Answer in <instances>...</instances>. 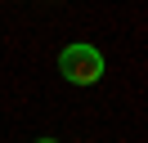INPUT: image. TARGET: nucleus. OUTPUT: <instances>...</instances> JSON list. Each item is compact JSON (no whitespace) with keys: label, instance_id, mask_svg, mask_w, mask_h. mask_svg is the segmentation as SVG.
<instances>
[{"label":"nucleus","instance_id":"2","mask_svg":"<svg viewBox=\"0 0 148 143\" xmlns=\"http://www.w3.org/2000/svg\"><path fill=\"white\" fill-rule=\"evenodd\" d=\"M40 143H54V139H40Z\"/></svg>","mask_w":148,"mask_h":143},{"label":"nucleus","instance_id":"1","mask_svg":"<svg viewBox=\"0 0 148 143\" xmlns=\"http://www.w3.org/2000/svg\"><path fill=\"white\" fill-rule=\"evenodd\" d=\"M58 72H63L72 85H94L103 76V54L90 49V45H67L58 54Z\"/></svg>","mask_w":148,"mask_h":143}]
</instances>
